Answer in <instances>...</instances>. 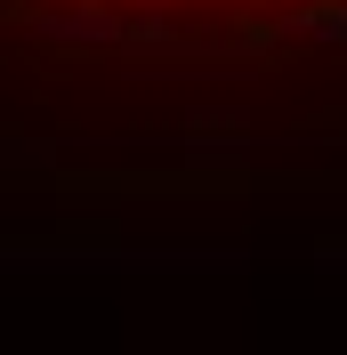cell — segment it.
Listing matches in <instances>:
<instances>
[{"instance_id":"3","label":"cell","mask_w":347,"mask_h":355,"mask_svg":"<svg viewBox=\"0 0 347 355\" xmlns=\"http://www.w3.org/2000/svg\"><path fill=\"white\" fill-rule=\"evenodd\" d=\"M81 8H97V0H81Z\"/></svg>"},{"instance_id":"2","label":"cell","mask_w":347,"mask_h":355,"mask_svg":"<svg viewBox=\"0 0 347 355\" xmlns=\"http://www.w3.org/2000/svg\"><path fill=\"white\" fill-rule=\"evenodd\" d=\"M282 33H315V41H347V8H282Z\"/></svg>"},{"instance_id":"4","label":"cell","mask_w":347,"mask_h":355,"mask_svg":"<svg viewBox=\"0 0 347 355\" xmlns=\"http://www.w3.org/2000/svg\"><path fill=\"white\" fill-rule=\"evenodd\" d=\"M315 8H331V0H315Z\"/></svg>"},{"instance_id":"1","label":"cell","mask_w":347,"mask_h":355,"mask_svg":"<svg viewBox=\"0 0 347 355\" xmlns=\"http://www.w3.org/2000/svg\"><path fill=\"white\" fill-rule=\"evenodd\" d=\"M33 33H41V41H130V17H113V8H73V17H41Z\"/></svg>"}]
</instances>
